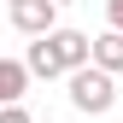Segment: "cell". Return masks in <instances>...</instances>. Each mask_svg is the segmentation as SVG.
<instances>
[{"label":"cell","instance_id":"2","mask_svg":"<svg viewBox=\"0 0 123 123\" xmlns=\"http://www.w3.org/2000/svg\"><path fill=\"white\" fill-rule=\"evenodd\" d=\"M65 88H70V105H76V111H88V117H105V111L117 105V76H111V70H100V65L70 70V76H65Z\"/></svg>","mask_w":123,"mask_h":123},{"label":"cell","instance_id":"8","mask_svg":"<svg viewBox=\"0 0 123 123\" xmlns=\"http://www.w3.org/2000/svg\"><path fill=\"white\" fill-rule=\"evenodd\" d=\"M53 6H70V0H53Z\"/></svg>","mask_w":123,"mask_h":123},{"label":"cell","instance_id":"1","mask_svg":"<svg viewBox=\"0 0 123 123\" xmlns=\"http://www.w3.org/2000/svg\"><path fill=\"white\" fill-rule=\"evenodd\" d=\"M88 47L94 41L82 35V29H47V35H35L29 41V76H41V82H59V76H70V70H82L88 65Z\"/></svg>","mask_w":123,"mask_h":123},{"label":"cell","instance_id":"5","mask_svg":"<svg viewBox=\"0 0 123 123\" xmlns=\"http://www.w3.org/2000/svg\"><path fill=\"white\" fill-rule=\"evenodd\" d=\"M88 65H100V70H123V35L117 29H105V35H94V47H88Z\"/></svg>","mask_w":123,"mask_h":123},{"label":"cell","instance_id":"7","mask_svg":"<svg viewBox=\"0 0 123 123\" xmlns=\"http://www.w3.org/2000/svg\"><path fill=\"white\" fill-rule=\"evenodd\" d=\"M105 24H111L117 35H123V0H105Z\"/></svg>","mask_w":123,"mask_h":123},{"label":"cell","instance_id":"9","mask_svg":"<svg viewBox=\"0 0 123 123\" xmlns=\"http://www.w3.org/2000/svg\"><path fill=\"white\" fill-rule=\"evenodd\" d=\"M6 6H18V0H6Z\"/></svg>","mask_w":123,"mask_h":123},{"label":"cell","instance_id":"6","mask_svg":"<svg viewBox=\"0 0 123 123\" xmlns=\"http://www.w3.org/2000/svg\"><path fill=\"white\" fill-rule=\"evenodd\" d=\"M0 123H35V117H29L24 100H18V105H0Z\"/></svg>","mask_w":123,"mask_h":123},{"label":"cell","instance_id":"4","mask_svg":"<svg viewBox=\"0 0 123 123\" xmlns=\"http://www.w3.org/2000/svg\"><path fill=\"white\" fill-rule=\"evenodd\" d=\"M29 94V65L24 59H0V105H18Z\"/></svg>","mask_w":123,"mask_h":123},{"label":"cell","instance_id":"3","mask_svg":"<svg viewBox=\"0 0 123 123\" xmlns=\"http://www.w3.org/2000/svg\"><path fill=\"white\" fill-rule=\"evenodd\" d=\"M53 18H59V6H53V0H18V6H12V24H18L29 41H35V35H47V29H59Z\"/></svg>","mask_w":123,"mask_h":123},{"label":"cell","instance_id":"10","mask_svg":"<svg viewBox=\"0 0 123 123\" xmlns=\"http://www.w3.org/2000/svg\"><path fill=\"white\" fill-rule=\"evenodd\" d=\"M41 123H53V117H41Z\"/></svg>","mask_w":123,"mask_h":123}]
</instances>
